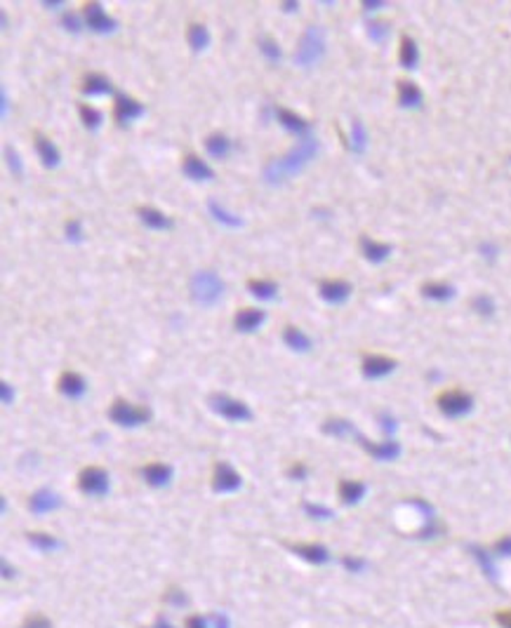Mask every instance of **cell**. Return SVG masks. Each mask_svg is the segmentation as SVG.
<instances>
[{
  "label": "cell",
  "mask_w": 511,
  "mask_h": 628,
  "mask_svg": "<svg viewBox=\"0 0 511 628\" xmlns=\"http://www.w3.org/2000/svg\"><path fill=\"white\" fill-rule=\"evenodd\" d=\"M399 61L403 68H415L420 61V50L417 43L410 36H401V47H399Z\"/></svg>",
  "instance_id": "cell-31"
},
{
  "label": "cell",
  "mask_w": 511,
  "mask_h": 628,
  "mask_svg": "<svg viewBox=\"0 0 511 628\" xmlns=\"http://www.w3.org/2000/svg\"><path fill=\"white\" fill-rule=\"evenodd\" d=\"M151 628H172V626H170V624H168V621H163V619H158V621H156V624H154V626H151Z\"/></svg>",
  "instance_id": "cell-58"
},
{
  "label": "cell",
  "mask_w": 511,
  "mask_h": 628,
  "mask_svg": "<svg viewBox=\"0 0 511 628\" xmlns=\"http://www.w3.org/2000/svg\"><path fill=\"white\" fill-rule=\"evenodd\" d=\"M283 344H286L288 348H292V351H297V353L311 351V346H313L311 339H309L306 334L295 325H288L286 329H283Z\"/></svg>",
  "instance_id": "cell-26"
},
{
  "label": "cell",
  "mask_w": 511,
  "mask_h": 628,
  "mask_svg": "<svg viewBox=\"0 0 511 628\" xmlns=\"http://www.w3.org/2000/svg\"><path fill=\"white\" fill-rule=\"evenodd\" d=\"M0 106H3V116H8V109H10V99H8V94H5V90H3V94H0Z\"/></svg>",
  "instance_id": "cell-57"
},
{
  "label": "cell",
  "mask_w": 511,
  "mask_h": 628,
  "mask_svg": "<svg viewBox=\"0 0 511 628\" xmlns=\"http://www.w3.org/2000/svg\"><path fill=\"white\" fill-rule=\"evenodd\" d=\"M45 5V8H50V10H59L61 8V3H43Z\"/></svg>",
  "instance_id": "cell-60"
},
{
  "label": "cell",
  "mask_w": 511,
  "mask_h": 628,
  "mask_svg": "<svg viewBox=\"0 0 511 628\" xmlns=\"http://www.w3.org/2000/svg\"><path fill=\"white\" fill-rule=\"evenodd\" d=\"M207 212H210V217L214 221H219V224L226 226V228H241L243 226V219L241 217H236V214H231L229 209H224L214 198L207 200Z\"/></svg>",
  "instance_id": "cell-29"
},
{
  "label": "cell",
  "mask_w": 511,
  "mask_h": 628,
  "mask_svg": "<svg viewBox=\"0 0 511 628\" xmlns=\"http://www.w3.org/2000/svg\"><path fill=\"white\" fill-rule=\"evenodd\" d=\"M358 245H361L363 257L368 259V262H372V264H382V262H387V259L391 257V252H394V247H391V245H387V243H377V240H372L370 236H361V240H358Z\"/></svg>",
  "instance_id": "cell-19"
},
{
  "label": "cell",
  "mask_w": 511,
  "mask_h": 628,
  "mask_svg": "<svg viewBox=\"0 0 511 628\" xmlns=\"http://www.w3.org/2000/svg\"><path fill=\"white\" fill-rule=\"evenodd\" d=\"M260 52L267 57V61H271V64H279L281 57H283L279 43H276L274 38H269V36L260 38Z\"/></svg>",
  "instance_id": "cell-38"
},
{
  "label": "cell",
  "mask_w": 511,
  "mask_h": 628,
  "mask_svg": "<svg viewBox=\"0 0 511 628\" xmlns=\"http://www.w3.org/2000/svg\"><path fill=\"white\" fill-rule=\"evenodd\" d=\"M363 8H365V12H375V10L384 8V3H380V0H365Z\"/></svg>",
  "instance_id": "cell-55"
},
{
  "label": "cell",
  "mask_w": 511,
  "mask_h": 628,
  "mask_svg": "<svg viewBox=\"0 0 511 628\" xmlns=\"http://www.w3.org/2000/svg\"><path fill=\"white\" fill-rule=\"evenodd\" d=\"M80 92L85 97H104V94L113 92V82L102 73H90L83 78V85H80Z\"/></svg>",
  "instance_id": "cell-22"
},
{
  "label": "cell",
  "mask_w": 511,
  "mask_h": 628,
  "mask_svg": "<svg viewBox=\"0 0 511 628\" xmlns=\"http://www.w3.org/2000/svg\"><path fill=\"white\" fill-rule=\"evenodd\" d=\"M207 403H210L214 414L224 417L226 421H250L252 419V410L248 408V403L226 396V393H212Z\"/></svg>",
  "instance_id": "cell-4"
},
{
  "label": "cell",
  "mask_w": 511,
  "mask_h": 628,
  "mask_svg": "<svg viewBox=\"0 0 511 628\" xmlns=\"http://www.w3.org/2000/svg\"><path fill=\"white\" fill-rule=\"evenodd\" d=\"M368 149V132H365L363 120H353L351 123V151L353 154H365Z\"/></svg>",
  "instance_id": "cell-34"
},
{
  "label": "cell",
  "mask_w": 511,
  "mask_h": 628,
  "mask_svg": "<svg viewBox=\"0 0 511 628\" xmlns=\"http://www.w3.org/2000/svg\"><path fill=\"white\" fill-rule=\"evenodd\" d=\"M147 109L137 101L135 97H128V94H116V101H113V118H116L118 125H130L135 123L137 118H142Z\"/></svg>",
  "instance_id": "cell-10"
},
{
  "label": "cell",
  "mask_w": 511,
  "mask_h": 628,
  "mask_svg": "<svg viewBox=\"0 0 511 628\" xmlns=\"http://www.w3.org/2000/svg\"><path fill=\"white\" fill-rule=\"evenodd\" d=\"M276 118H279V123L283 125V128H286L288 132H292V135H297L299 139L311 135V125H309V120L297 116V113L283 109V106H279V109H276Z\"/></svg>",
  "instance_id": "cell-16"
},
{
  "label": "cell",
  "mask_w": 511,
  "mask_h": 628,
  "mask_svg": "<svg viewBox=\"0 0 511 628\" xmlns=\"http://www.w3.org/2000/svg\"><path fill=\"white\" fill-rule=\"evenodd\" d=\"M109 419L118 426H128L137 428L142 424H147L151 419V412L147 408H140V405H132L128 401H116L109 408Z\"/></svg>",
  "instance_id": "cell-6"
},
{
  "label": "cell",
  "mask_w": 511,
  "mask_h": 628,
  "mask_svg": "<svg viewBox=\"0 0 511 628\" xmlns=\"http://www.w3.org/2000/svg\"><path fill=\"white\" fill-rule=\"evenodd\" d=\"M66 238L71 240V243H80V240H83V226H80L78 219L66 221Z\"/></svg>",
  "instance_id": "cell-44"
},
{
  "label": "cell",
  "mask_w": 511,
  "mask_h": 628,
  "mask_svg": "<svg viewBox=\"0 0 511 628\" xmlns=\"http://www.w3.org/2000/svg\"><path fill=\"white\" fill-rule=\"evenodd\" d=\"M188 45H191L193 52H203V50L210 45V31H207L205 24H191L186 31Z\"/></svg>",
  "instance_id": "cell-33"
},
{
  "label": "cell",
  "mask_w": 511,
  "mask_h": 628,
  "mask_svg": "<svg viewBox=\"0 0 511 628\" xmlns=\"http://www.w3.org/2000/svg\"><path fill=\"white\" fill-rule=\"evenodd\" d=\"M27 539H29L31 544H34V546H36L38 551H52V548L59 546L57 537L47 534V532H29Z\"/></svg>",
  "instance_id": "cell-37"
},
{
  "label": "cell",
  "mask_w": 511,
  "mask_h": 628,
  "mask_svg": "<svg viewBox=\"0 0 511 628\" xmlns=\"http://www.w3.org/2000/svg\"><path fill=\"white\" fill-rule=\"evenodd\" d=\"M389 33H391V27H389L387 22H370L368 36H370L375 43H384V40H387V38H389Z\"/></svg>",
  "instance_id": "cell-40"
},
{
  "label": "cell",
  "mask_w": 511,
  "mask_h": 628,
  "mask_svg": "<svg viewBox=\"0 0 511 628\" xmlns=\"http://www.w3.org/2000/svg\"><path fill=\"white\" fill-rule=\"evenodd\" d=\"M83 17L85 27H90V31H94V33H113L118 29V22L106 15L102 3H87L83 8Z\"/></svg>",
  "instance_id": "cell-9"
},
{
  "label": "cell",
  "mask_w": 511,
  "mask_h": 628,
  "mask_svg": "<svg viewBox=\"0 0 511 628\" xmlns=\"http://www.w3.org/2000/svg\"><path fill=\"white\" fill-rule=\"evenodd\" d=\"M245 287H248L250 294L260 301H274L276 297H279V285L274 281H257V278H252Z\"/></svg>",
  "instance_id": "cell-27"
},
{
  "label": "cell",
  "mask_w": 511,
  "mask_h": 628,
  "mask_svg": "<svg viewBox=\"0 0 511 628\" xmlns=\"http://www.w3.org/2000/svg\"><path fill=\"white\" fill-rule=\"evenodd\" d=\"M186 628H212L210 626V621L207 619H203L200 617V614H191V617H186V624H184Z\"/></svg>",
  "instance_id": "cell-49"
},
{
  "label": "cell",
  "mask_w": 511,
  "mask_h": 628,
  "mask_svg": "<svg viewBox=\"0 0 511 628\" xmlns=\"http://www.w3.org/2000/svg\"><path fill=\"white\" fill-rule=\"evenodd\" d=\"M142 475L151 487H165L172 480V468L168 464H147L142 468Z\"/></svg>",
  "instance_id": "cell-24"
},
{
  "label": "cell",
  "mask_w": 511,
  "mask_h": 628,
  "mask_svg": "<svg viewBox=\"0 0 511 628\" xmlns=\"http://www.w3.org/2000/svg\"><path fill=\"white\" fill-rule=\"evenodd\" d=\"M241 485H243L241 473H238L231 464H226V461L214 464V471H212V490L214 492L231 494V492L241 490Z\"/></svg>",
  "instance_id": "cell-8"
},
{
  "label": "cell",
  "mask_w": 511,
  "mask_h": 628,
  "mask_svg": "<svg viewBox=\"0 0 511 628\" xmlns=\"http://www.w3.org/2000/svg\"><path fill=\"white\" fill-rule=\"evenodd\" d=\"M182 172H184V177H188V179H193V181H212L214 179V172H212L210 165L203 163L198 156H193V154L184 156V160H182Z\"/></svg>",
  "instance_id": "cell-15"
},
{
  "label": "cell",
  "mask_w": 511,
  "mask_h": 628,
  "mask_svg": "<svg viewBox=\"0 0 511 628\" xmlns=\"http://www.w3.org/2000/svg\"><path fill=\"white\" fill-rule=\"evenodd\" d=\"M471 551H474V555L478 558V562H481V567L485 569V574L493 576V579H495V565H493V560H490L488 551H483V548H478V546H471Z\"/></svg>",
  "instance_id": "cell-42"
},
{
  "label": "cell",
  "mask_w": 511,
  "mask_h": 628,
  "mask_svg": "<svg viewBox=\"0 0 511 628\" xmlns=\"http://www.w3.org/2000/svg\"><path fill=\"white\" fill-rule=\"evenodd\" d=\"M380 426L384 428V433L387 435H391L396 431V419L391 417V414H387V412H384V414H380Z\"/></svg>",
  "instance_id": "cell-50"
},
{
  "label": "cell",
  "mask_w": 511,
  "mask_h": 628,
  "mask_svg": "<svg viewBox=\"0 0 511 628\" xmlns=\"http://www.w3.org/2000/svg\"><path fill=\"white\" fill-rule=\"evenodd\" d=\"M78 490L87 497H104L109 492V473L102 466H87L78 473Z\"/></svg>",
  "instance_id": "cell-7"
},
{
  "label": "cell",
  "mask_w": 511,
  "mask_h": 628,
  "mask_svg": "<svg viewBox=\"0 0 511 628\" xmlns=\"http://www.w3.org/2000/svg\"><path fill=\"white\" fill-rule=\"evenodd\" d=\"M57 389H59L61 396L71 398V401H78V398L85 396L87 384H85V379L80 377L78 372L68 370V372H61L59 374V379H57Z\"/></svg>",
  "instance_id": "cell-14"
},
{
  "label": "cell",
  "mask_w": 511,
  "mask_h": 628,
  "mask_svg": "<svg viewBox=\"0 0 511 628\" xmlns=\"http://www.w3.org/2000/svg\"><path fill=\"white\" fill-rule=\"evenodd\" d=\"M422 297L431 301H447L455 297V287L447 283H424L422 285Z\"/></svg>",
  "instance_id": "cell-32"
},
{
  "label": "cell",
  "mask_w": 511,
  "mask_h": 628,
  "mask_svg": "<svg viewBox=\"0 0 511 628\" xmlns=\"http://www.w3.org/2000/svg\"><path fill=\"white\" fill-rule=\"evenodd\" d=\"M168 600L175 602V605H184L186 598H184V593H182V591H177V588H170V591H168Z\"/></svg>",
  "instance_id": "cell-54"
},
{
  "label": "cell",
  "mask_w": 511,
  "mask_h": 628,
  "mask_svg": "<svg viewBox=\"0 0 511 628\" xmlns=\"http://www.w3.org/2000/svg\"><path fill=\"white\" fill-rule=\"evenodd\" d=\"M5 158H8V165H10V170L15 174H22L24 172V165H22V158H19V154L15 149H12V146H5Z\"/></svg>",
  "instance_id": "cell-43"
},
{
  "label": "cell",
  "mask_w": 511,
  "mask_h": 628,
  "mask_svg": "<svg viewBox=\"0 0 511 628\" xmlns=\"http://www.w3.org/2000/svg\"><path fill=\"white\" fill-rule=\"evenodd\" d=\"M471 308H474L476 313H481V315H493L495 313V301L490 299L488 294H476L474 299H471Z\"/></svg>",
  "instance_id": "cell-39"
},
{
  "label": "cell",
  "mask_w": 511,
  "mask_h": 628,
  "mask_svg": "<svg viewBox=\"0 0 511 628\" xmlns=\"http://www.w3.org/2000/svg\"><path fill=\"white\" fill-rule=\"evenodd\" d=\"M323 433L335 435V438H344V435H353V433H356V428H353L351 421H346V419L332 417V419H327V421L323 424Z\"/></svg>",
  "instance_id": "cell-35"
},
{
  "label": "cell",
  "mask_w": 511,
  "mask_h": 628,
  "mask_svg": "<svg viewBox=\"0 0 511 628\" xmlns=\"http://www.w3.org/2000/svg\"><path fill=\"white\" fill-rule=\"evenodd\" d=\"M325 54V31L320 27H306V31L302 33L297 50H295V64L302 68H309L313 64H318Z\"/></svg>",
  "instance_id": "cell-2"
},
{
  "label": "cell",
  "mask_w": 511,
  "mask_h": 628,
  "mask_svg": "<svg viewBox=\"0 0 511 628\" xmlns=\"http://www.w3.org/2000/svg\"><path fill=\"white\" fill-rule=\"evenodd\" d=\"M302 509H304L306 516L318 518V520L332 518V511H330V509H325V506H318V504H311V501H304V504H302Z\"/></svg>",
  "instance_id": "cell-41"
},
{
  "label": "cell",
  "mask_w": 511,
  "mask_h": 628,
  "mask_svg": "<svg viewBox=\"0 0 511 628\" xmlns=\"http://www.w3.org/2000/svg\"><path fill=\"white\" fill-rule=\"evenodd\" d=\"M214 628H229V621H226V617H219V614H214Z\"/></svg>",
  "instance_id": "cell-56"
},
{
  "label": "cell",
  "mask_w": 511,
  "mask_h": 628,
  "mask_svg": "<svg viewBox=\"0 0 511 628\" xmlns=\"http://www.w3.org/2000/svg\"><path fill=\"white\" fill-rule=\"evenodd\" d=\"M290 551H292L295 555L304 558V560L311 562V565H325L327 560H330V551H327L323 544H316V541H311V544H292V546H290Z\"/></svg>",
  "instance_id": "cell-18"
},
{
  "label": "cell",
  "mask_w": 511,
  "mask_h": 628,
  "mask_svg": "<svg viewBox=\"0 0 511 628\" xmlns=\"http://www.w3.org/2000/svg\"><path fill=\"white\" fill-rule=\"evenodd\" d=\"M264 320H267V313L262 308H241L233 315V325H236L238 332H245V334L260 329Z\"/></svg>",
  "instance_id": "cell-17"
},
{
  "label": "cell",
  "mask_w": 511,
  "mask_h": 628,
  "mask_svg": "<svg viewBox=\"0 0 511 628\" xmlns=\"http://www.w3.org/2000/svg\"><path fill=\"white\" fill-rule=\"evenodd\" d=\"M34 144H36L38 158H40V163L45 165L47 170H52V167H57V165H59V160H61L59 149H57V146L50 142L47 137H43L40 132H36V135H34Z\"/></svg>",
  "instance_id": "cell-20"
},
{
  "label": "cell",
  "mask_w": 511,
  "mask_h": 628,
  "mask_svg": "<svg viewBox=\"0 0 511 628\" xmlns=\"http://www.w3.org/2000/svg\"><path fill=\"white\" fill-rule=\"evenodd\" d=\"M78 113H80V120H83V125L90 132H97L99 128H102V120H104V116H102V111H97L94 109V106H90V104H83L78 109Z\"/></svg>",
  "instance_id": "cell-36"
},
{
  "label": "cell",
  "mask_w": 511,
  "mask_h": 628,
  "mask_svg": "<svg viewBox=\"0 0 511 628\" xmlns=\"http://www.w3.org/2000/svg\"><path fill=\"white\" fill-rule=\"evenodd\" d=\"M61 24H64V29L71 31V33H80V19H78V15H71V12H66V15L61 17Z\"/></svg>",
  "instance_id": "cell-46"
},
{
  "label": "cell",
  "mask_w": 511,
  "mask_h": 628,
  "mask_svg": "<svg viewBox=\"0 0 511 628\" xmlns=\"http://www.w3.org/2000/svg\"><path fill=\"white\" fill-rule=\"evenodd\" d=\"M205 151L212 158L222 160V158L231 154V139L222 135V132H212V135H207V139H205Z\"/></svg>",
  "instance_id": "cell-28"
},
{
  "label": "cell",
  "mask_w": 511,
  "mask_h": 628,
  "mask_svg": "<svg viewBox=\"0 0 511 628\" xmlns=\"http://www.w3.org/2000/svg\"><path fill=\"white\" fill-rule=\"evenodd\" d=\"M59 506H61L59 494L52 492V490H38V492L31 494V499H29V509L34 513H38V516H40V513L59 509Z\"/></svg>",
  "instance_id": "cell-21"
},
{
  "label": "cell",
  "mask_w": 511,
  "mask_h": 628,
  "mask_svg": "<svg viewBox=\"0 0 511 628\" xmlns=\"http://www.w3.org/2000/svg\"><path fill=\"white\" fill-rule=\"evenodd\" d=\"M493 551L497 555H511V534L497 539V541L493 544Z\"/></svg>",
  "instance_id": "cell-47"
},
{
  "label": "cell",
  "mask_w": 511,
  "mask_h": 628,
  "mask_svg": "<svg viewBox=\"0 0 511 628\" xmlns=\"http://www.w3.org/2000/svg\"><path fill=\"white\" fill-rule=\"evenodd\" d=\"M342 562H344V567H346V569H351V572H358V569H363V567H365V562L361 560V558H351V555L342 558Z\"/></svg>",
  "instance_id": "cell-51"
},
{
  "label": "cell",
  "mask_w": 511,
  "mask_h": 628,
  "mask_svg": "<svg viewBox=\"0 0 511 628\" xmlns=\"http://www.w3.org/2000/svg\"><path fill=\"white\" fill-rule=\"evenodd\" d=\"M306 473H309V471H306V466L302 464V461H295V464L288 468V475H290V478H292V480H304V478H306Z\"/></svg>",
  "instance_id": "cell-48"
},
{
  "label": "cell",
  "mask_w": 511,
  "mask_h": 628,
  "mask_svg": "<svg viewBox=\"0 0 511 628\" xmlns=\"http://www.w3.org/2000/svg\"><path fill=\"white\" fill-rule=\"evenodd\" d=\"M396 87H399V104L403 109H417V106H422V90L415 82L399 80Z\"/></svg>",
  "instance_id": "cell-25"
},
{
  "label": "cell",
  "mask_w": 511,
  "mask_h": 628,
  "mask_svg": "<svg viewBox=\"0 0 511 628\" xmlns=\"http://www.w3.org/2000/svg\"><path fill=\"white\" fill-rule=\"evenodd\" d=\"M283 8H286V12H295V10L299 8V5H297V3H286V5H283Z\"/></svg>",
  "instance_id": "cell-59"
},
{
  "label": "cell",
  "mask_w": 511,
  "mask_h": 628,
  "mask_svg": "<svg viewBox=\"0 0 511 628\" xmlns=\"http://www.w3.org/2000/svg\"><path fill=\"white\" fill-rule=\"evenodd\" d=\"M351 283L339 281V278H330V281H320L318 283V294L325 304H332V306H339L351 297Z\"/></svg>",
  "instance_id": "cell-11"
},
{
  "label": "cell",
  "mask_w": 511,
  "mask_h": 628,
  "mask_svg": "<svg viewBox=\"0 0 511 628\" xmlns=\"http://www.w3.org/2000/svg\"><path fill=\"white\" fill-rule=\"evenodd\" d=\"M316 154H318L316 137L313 135L302 137L286 156L271 158V160L264 165V172H262L264 181L271 184V186H281V184H286L288 179L297 177L302 170L316 158Z\"/></svg>",
  "instance_id": "cell-1"
},
{
  "label": "cell",
  "mask_w": 511,
  "mask_h": 628,
  "mask_svg": "<svg viewBox=\"0 0 511 628\" xmlns=\"http://www.w3.org/2000/svg\"><path fill=\"white\" fill-rule=\"evenodd\" d=\"M396 365L399 363H396L394 358H389V355H365L361 363V370H363L365 379H382L394 372Z\"/></svg>",
  "instance_id": "cell-12"
},
{
  "label": "cell",
  "mask_w": 511,
  "mask_h": 628,
  "mask_svg": "<svg viewBox=\"0 0 511 628\" xmlns=\"http://www.w3.org/2000/svg\"><path fill=\"white\" fill-rule=\"evenodd\" d=\"M495 621H497V624H500L502 628H511V607H509V610L495 612Z\"/></svg>",
  "instance_id": "cell-52"
},
{
  "label": "cell",
  "mask_w": 511,
  "mask_h": 628,
  "mask_svg": "<svg viewBox=\"0 0 511 628\" xmlns=\"http://www.w3.org/2000/svg\"><path fill=\"white\" fill-rule=\"evenodd\" d=\"M137 214H140L142 224L147 228H151V231H168V228H172V219H170L165 212L156 209V207H140L137 209Z\"/></svg>",
  "instance_id": "cell-23"
},
{
  "label": "cell",
  "mask_w": 511,
  "mask_h": 628,
  "mask_svg": "<svg viewBox=\"0 0 511 628\" xmlns=\"http://www.w3.org/2000/svg\"><path fill=\"white\" fill-rule=\"evenodd\" d=\"M436 405L445 417L459 419L474 410V398L462 389H445L436 396Z\"/></svg>",
  "instance_id": "cell-5"
},
{
  "label": "cell",
  "mask_w": 511,
  "mask_h": 628,
  "mask_svg": "<svg viewBox=\"0 0 511 628\" xmlns=\"http://www.w3.org/2000/svg\"><path fill=\"white\" fill-rule=\"evenodd\" d=\"M0 393H3V403L5 405H12L15 403V391H12V386L8 382L0 384Z\"/></svg>",
  "instance_id": "cell-53"
},
{
  "label": "cell",
  "mask_w": 511,
  "mask_h": 628,
  "mask_svg": "<svg viewBox=\"0 0 511 628\" xmlns=\"http://www.w3.org/2000/svg\"><path fill=\"white\" fill-rule=\"evenodd\" d=\"M222 294H224V283L214 271H210V269L198 271V274L191 278V297L195 304H200V306H205V308L214 306V304L222 299Z\"/></svg>",
  "instance_id": "cell-3"
},
{
  "label": "cell",
  "mask_w": 511,
  "mask_h": 628,
  "mask_svg": "<svg viewBox=\"0 0 511 628\" xmlns=\"http://www.w3.org/2000/svg\"><path fill=\"white\" fill-rule=\"evenodd\" d=\"M358 438V442L363 445V449L368 452L372 459H380V461H391L401 454V445L396 440H384V442H370L368 438H363L361 433H353Z\"/></svg>",
  "instance_id": "cell-13"
},
{
  "label": "cell",
  "mask_w": 511,
  "mask_h": 628,
  "mask_svg": "<svg viewBox=\"0 0 511 628\" xmlns=\"http://www.w3.org/2000/svg\"><path fill=\"white\" fill-rule=\"evenodd\" d=\"M22 628H52V624H50V619L43 617V614H31V617H27V621L22 624Z\"/></svg>",
  "instance_id": "cell-45"
},
{
  "label": "cell",
  "mask_w": 511,
  "mask_h": 628,
  "mask_svg": "<svg viewBox=\"0 0 511 628\" xmlns=\"http://www.w3.org/2000/svg\"><path fill=\"white\" fill-rule=\"evenodd\" d=\"M337 492H339V499H342L346 506H353L365 497V485L358 483V480H339Z\"/></svg>",
  "instance_id": "cell-30"
}]
</instances>
